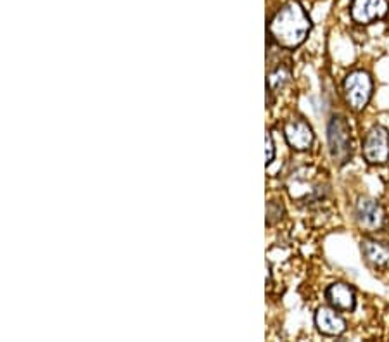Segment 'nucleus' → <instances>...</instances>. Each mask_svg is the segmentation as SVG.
I'll list each match as a JSON object with an SVG mask.
<instances>
[{"instance_id": "obj_1", "label": "nucleus", "mask_w": 389, "mask_h": 342, "mask_svg": "<svg viewBox=\"0 0 389 342\" xmlns=\"http://www.w3.org/2000/svg\"><path fill=\"white\" fill-rule=\"evenodd\" d=\"M312 21L298 2H289L275 14L268 25L272 39L286 48H296L308 37Z\"/></svg>"}, {"instance_id": "obj_2", "label": "nucleus", "mask_w": 389, "mask_h": 342, "mask_svg": "<svg viewBox=\"0 0 389 342\" xmlns=\"http://www.w3.org/2000/svg\"><path fill=\"white\" fill-rule=\"evenodd\" d=\"M344 99L353 111H364L372 97V80L365 71H353L343 81Z\"/></svg>"}, {"instance_id": "obj_3", "label": "nucleus", "mask_w": 389, "mask_h": 342, "mask_svg": "<svg viewBox=\"0 0 389 342\" xmlns=\"http://www.w3.org/2000/svg\"><path fill=\"white\" fill-rule=\"evenodd\" d=\"M329 149H331L332 159L344 164L351 157V131L350 125L343 116H334L329 123Z\"/></svg>"}, {"instance_id": "obj_4", "label": "nucleus", "mask_w": 389, "mask_h": 342, "mask_svg": "<svg viewBox=\"0 0 389 342\" xmlns=\"http://www.w3.org/2000/svg\"><path fill=\"white\" fill-rule=\"evenodd\" d=\"M364 157L370 164H384L389 159V131L376 125L369 130L364 140Z\"/></svg>"}, {"instance_id": "obj_5", "label": "nucleus", "mask_w": 389, "mask_h": 342, "mask_svg": "<svg viewBox=\"0 0 389 342\" xmlns=\"http://www.w3.org/2000/svg\"><path fill=\"white\" fill-rule=\"evenodd\" d=\"M355 214H357L358 225L365 232H379L384 227V221H386V214H384L383 206L369 197L358 199Z\"/></svg>"}, {"instance_id": "obj_6", "label": "nucleus", "mask_w": 389, "mask_h": 342, "mask_svg": "<svg viewBox=\"0 0 389 342\" xmlns=\"http://www.w3.org/2000/svg\"><path fill=\"white\" fill-rule=\"evenodd\" d=\"M351 18L358 25H372L386 18L389 13L388 0H353L351 2Z\"/></svg>"}, {"instance_id": "obj_7", "label": "nucleus", "mask_w": 389, "mask_h": 342, "mask_svg": "<svg viewBox=\"0 0 389 342\" xmlns=\"http://www.w3.org/2000/svg\"><path fill=\"white\" fill-rule=\"evenodd\" d=\"M325 299L334 310L346 311V313L353 311L355 306H357V294H355L353 287L343 284V282L329 285L327 291H325Z\"/></svg>"}, {"instance_id": "obj_8", "label": "nucleus", "mask_w": 389, "mask_h": 342, "mask_svg": "<svg viewBox=\"0 0 389 342\" xmlns=\"http://www.w3.org/2000/svg\"><path fill=\"white\" fill-rule=\"evenodd\" d=\"M284 135H286L287 144L294 150H306L313 144V131L308 123L301 121V119H293L287 123Z\"/></svg>"}, {"instance_id": "obj_9", "label": "nucleus", "mask_w": 389, "mask_h": 342, "mask_svg": "<svg viewBox=\"0 0 389 342\" xmlns=\"http://www.w3.org/2000/svg\"><path fill=\"white\" fill-rule=\"evenodd\" d=\"M334 308H319L315 313V325L324 336L338 337L346 332V322L336 313Z\"/></svg>"}, {"instance_id": "obj_10", "label": "nucleus", "mask_w": 389, "mask_h": 342, "mask_svg": "<svg viewBox=\"0 0 389 342\" xmlns=\"http://www.w3.org/2000/svg\"><path fill=\"white\" fill-rule=\"evenodd\" d=\"M362 254L374 268H389V246L377 240H362Z\"/></svg>"}, {"instance_id": "obj_11", "label": "nucleus", "mask_w": 389, "mask_h": 342, "mask_svg": "<svg viewBox=\"0 0 389 342\" xmlns=\"http://www.w3.org/2000/svg\"><path fill=\"white\" fill-rule=\"evenodd\" d=\"M289 80V71L284 70V67H279V70L275 71V73L270 74V78H268V85H270V88H280L286 81Z\"/></svg>"}, {"instance_id": "obj_12", "label": "nucleus", "mask_w": 389, "mask_h": 342, "mask_svg": "<svg viewBox=\"0 0 389 342\" xmlns=\"http://www.w3.org/2000/svg\"><path fill=\"white\" fill-rule=\"evenodd\" d=\"M265 156H267V166H268V164H270L275 157L274 138H272L270 133L265 135Z\"/></svg>"}]
</instances>
